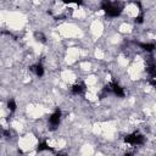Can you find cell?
<instances>
[{
	"mask_svg": "<svg viewBox=\"0 0 156 156\" xmlns=\"http://www.w3.org/2000/svg\"><path fill=\"white\" fill-rule=\"evenodd\" d=\"M101 8L109 17H117L122 12L123 4L122 3H112V2H103Z\"/></svg>",
	"mask_w": 156,
	"mask_h": 156,
	"instance_id": "cell-1",
	"label": "cell"
},
{
	"mask_svg": "<svg viewBox=\"0 0 156 156\" xmlns=\"http://www.w3.org/2000/svg\"><path fill=\"white\" fill-rule=\"evenodd\" d=\"M124 141L127 144H131V145H143L144 141H145V138H144V135H141V134L135 132L133 134L126 135L124 137Z\"/></svg>",
	"mask_w": 156,
	"mask_h": 156,
	"instance_id": "cell-2",
	"label": "cell"
},
{
	"mask_svg": "<svg viewBox=\"0 0 156 156\" xmlns=\"http://www.w3.org/2000/svg\"><path fill=\"white\" fill-rule=\"evenodd\" d=\"M60 121H61V111H60V109H56L55 112L49 117L50 129L51 131H55L57 128V126L60 124Z\"/></svg>",
	"mask_w": 156,
	"mask_h": 156,
	"instance_id": "cell-3",
	"label": "cell"
},
{
	"mask_svg": "<svg viewBox=\"0 0 156 156\" xmlns=\"http://www.w3.org/2000/svg\"><path fill=\"white\" fill-rule=\"evenodd\" d=\"M71 92H72V94H74V95H81V94H83V93L86 92V86H84V83L74 84V86L71 88Z\"/></svg>",
	"mask_w": 156,
	"mask_h": 156,
	"instance_id": "cell-4",
	"label": "cell"
},
{
	"mask_svg": "<svg viewBox=\"0 0 156 156\" xmlns=\"http://www.w3.org/2000/svg\"><path fill=\"white\" fill-rule=\"evenodd\" d=\"M31 71H33L38 77H42V76L44 74V67H43L42 63H37V65L32 66V67H31Z\"/></svg>",
	"mask_w": 156,
	"mask_h": 156,
	"instance_id": "cell-5",
	"label": "cell"
},
{
	"mask_svg": "<svg viewBox=\"0 0 156 156\" xmlns=\"http://www.w3.org/2000/svg\"><path fill=\"white\" fill-rule=\"evenodd\" d=\"M37 150L40 152V151H53L54 149L53 148H50L49 145H48V143L46 141H42V143H39V145H38V148H37Z\"/></svg>",
	"mask_w": 156,
	"mask_h": 156,
	"instance_id": "cell-6",
	"label": "cell"
},
{
	"mask_svg": "<svg viewBox=\"0 0 156 156\" xmlns=\"http://www.w3.org/2000/svg\"><path fill=\"white\" fill-rule=\"evenodd\" d=\"M139 46L143 49V50H145V51H148V53H152L154 50H155V44H144V43H139Z\"/></svg>",
	"mask_w": 156,
	"mask_h": 156,
	"instance_id": "cell-7",
	"label": "cell"
},
{
	"mask_svg": "<svg viewBox=\"0 0 156 156\" xmlns=\"http://www.w3.org/2000/svg\"><path fill=\"white\" fill-rule=\"evenodd\" d=\"M8 107H9V110L11 111V112H15L16 111V103H15V100L14 99H11V100H9V103H8Z\"/></svg>",
	"mask_w": 156,
	"mask_h": 156,
	"instance_id": "cell-8",
	"label": "cell"
},
{
	"mask_svg": "<svg viewBox=\"0 0 156 156\" xmlns=\"http://www.w3.org/2000/svg\"><path fill=\"white\" fill-rule=\"evenodd\" d=\"M34 37H36V39H37L38 42L45 43V37H44V34H43L42 32H36V33H34Z\"/></svg>",
	"mask_w": 156,
	"mask_h": 156,
	"instance_id": "cell-9",
	"label": "cell"
},
{
	"mask_svg": "<svg viewBox=\"0 0 156 156\" xmlns=\"http://www.w3.org/2000/svg\"><path fill=\"white\" fill-rule=\"evenodd\" d=\"M143 21H144V12L140 11L139 15L135 17V22H137V23H143Z\"/></svg>",
	"mask_w": 156,
	"mask_h": 156,
	"instance_id": "cell-10",
	"label": "cell"
},
{
	"mask_svg": "<svg viewBox=\"0 0 156 156\" xmlns=\"http://www.w3.org/2000/svg\"><path fill=\"white\" fill-rule=\"evenodd\" d=\"M124 156H133V154H132V152H126Z\"/></svg>",
	"mask_w": 156,
	"mask_h": 156,
	"instance_id": "cell-11",
	"label": "cell"
},
{
	"mask_svg": "<svg viewBox=\"0 0 156 156\" xmlns=\"http://www.w3.org/2000/svg\"><path fill=\"white\" fill-rule=\"evenodd\" d=\"M56 156H67V155H66V154H57Z\"/></svg>",
	"mask_w": 156,
	"mask_h": 156,
	"instance_id": "cell-12",
	"label": "cell"
}]
</instances>
